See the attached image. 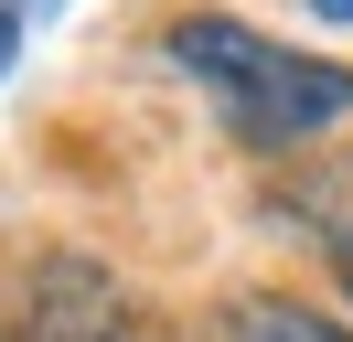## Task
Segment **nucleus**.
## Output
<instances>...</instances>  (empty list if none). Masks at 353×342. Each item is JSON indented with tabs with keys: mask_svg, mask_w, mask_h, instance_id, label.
Here are the masks:
<instances>
[{
	"mask_svg": "<svg viewBox=\"0 0 353 342\" xmlns=\"http://www.w3.org/2000/svg\"><path fill=\"white\" fill-rule=\"evenodd\" d=\"M172 64L214 97V118L236 128L246 150H300V139H321L332 118H353V75L343 64L289 54V43L246 32V21H225V11H182L172 21Z\"/></svg>",
	"mask_w": 353,
	"mask_h": 342,
	"instance_id": "f257e3e1",
	"label": "nucleus"
},
{
	"mask_svg": "<svg viewBox=\"0 0 353 342\" xmlns=\"http://www.w3.org/2000/svg\"><path fill=\"white\" fill-rule=\"evenodd\" d=\"M11 342H172L161 310L86 246H43L11 278Z\"/></svg>",
	"mask_w": 353,
	"mask_h": 342,
	"instance_id": "f03ea898",
	"label": "nucleus"
},
{
	"mask_svg": "<svg viewBox=\"0 0 353 342\" xmlns=\"http://www.w3.org/2000/svg\"><path fill=\"white\" fill-rule=\"evenodd\" d=\"M225 342H353V332L300 289H236L225 299Z\"/></svg>",
	"mask_w": 353,
	"mask_h": 342,
	"instance_id": "7ed1b4c3",
	"label": "nucleus"
},
{
	"mask_svg": "<svg viewBox=\"0 0 353 342\" xmlns=\"http://www.w3.org/2000/svg\"><path fill=\"white\" fill-rule=\"evenodd\" d=\"M332 278H343V299H353V214L332 225Z\"/></svg>",
	"mask_w": 353,
	"mask_h": 342,
	"instance_id": "20e7f679",
	"label": "nucleus"
},
{
	"mask_svg": "<svg viewBox=\"0 0 353 342\" xmlns=\"http://www.w3.org/2000/svg\"><path fill=\"white\" fill-rule=\"evenodd\" d=\"M310 11H321V21H343V32H353V0H310Z\"/></svg>",
	"mask_w": 353,
	"mask_h": 342,
	"instance_id": "39448f33",
	"label": "nucleus"
}]
</instances>
